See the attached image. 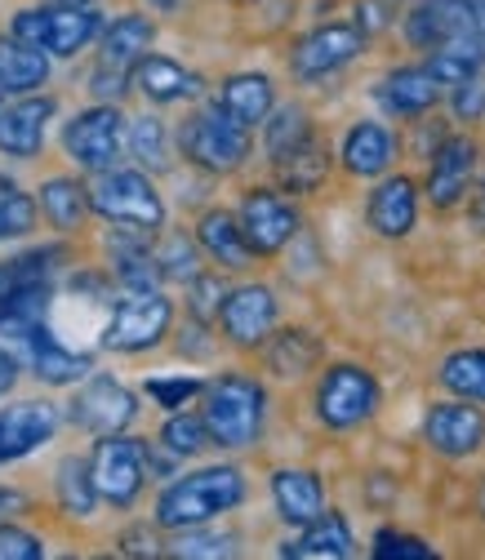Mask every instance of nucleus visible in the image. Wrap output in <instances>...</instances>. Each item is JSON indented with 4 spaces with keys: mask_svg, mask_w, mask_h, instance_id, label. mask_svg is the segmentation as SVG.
I'll return each mask as SVG.
<instances>
[{
    "mask_svg": "<svg viewBox=\"0 0 485 560\" xmlns=\"http://www.w3.org/2000/svg\"><path fill=\"white\" fill-rule=\"evenodd\" d=\"M241 503H245V476L236 467H200L192 476H178L157 499V525L161 529L210 525Z\"/></svg>",
    "mask_w": 485,
    "mask_h": 560,
    "instance_id": "nucleus-1",
    "label": "nucleus"
},
{
    "mask_svg": "<svg viewBox=\"0 0 485 560\" xmlns=\"http://www.w3.org/2000/svg\"><path fill=\"white\" fill-rule=\"evenodd\" d=\"M263 409L267 396L254 378L245 374H223L205 387V428L219 450H250L263 432Z\"/></svg>",
    "mask_w": 485,
    "mask_h": 560,
    "instance_id": "nucleus-2",
    "label": "nucleus"
},
{
    "mask_svg": "<svg viewBox=\"0 0 485 560\" xmlns=\"http://www.w3.org/2000/svg\"><path fill=\"white\" fill-rule=\"evenodd\" d=\"M152 19L148 14H120L112 27H103V45H99V67L90 77V94L103 103H116L125 94V85L134 81V67L148 58L152 49Z\"/></svg>",
    "mask_w": 485,
    "mask_h": 560,
    "instance_id": "nucleus-3",
    "label": "nucleus"
},
{
    "mask_svg": "<svg viewBox=\"0 0 485 560\" xmlns=\"http://www.w3.org/2000/svg\"><path fill=\"white\" fill-rule=\"evenodd\" d=\"M10 32L45 54L72 58L103 32V19L90 5H62V0H54V5H41V10H19Z\"/></svg>",
    "mask_w": 485,
    "mask_h": 560,
    "instance_id": "nucleus-4",
    "label": "nucleus"
},
{
    "mask_svg": "<svg viewBox=\"0 0 485 560\" xmlns=\"http://www.w3.org/2000/svg\"><path fill=\"white\" fill-rule=\"evenodd\" d=\"M90 205H94V214L107 219L112 228L157 232L165 223V205H161L152 178L138 174V170H107V174H99V183L90 187Z\"/></svg>",
    "mask_w": 485,
    "mask_h": 560,
    "instance_id": "nucleus-5",
    "label": "nucleus"
},
{
    "mask_svg": "<svg viewBox=\"0 0 485 560\" xmlns=\"http://www.w3.org/2000/svg\"><path fill=\"white\" fill-rule=\"evenodd\" d=\"M178 148L192 165L210 170V174H232L245 156H250V129L228 116L219 103L210 112H196L183 129H178Z\"/></svg>",
    "mask_w": 485,
    "mask_h": 560,
    "instance_id": "nucleus-6",
    "label": "nucleus"
},
{
    "mask_svg": "<svg viewBox=\"0 0 485 560\" xmlns=\"http://www.w3.org/2000/svg\"><path fill=\"white\" fill-rule=\"evenodd\" d=\"M174 303L161 290H125V299L112 303V316L103 325L107 352H148L170 334Z\"/></svg>",
    "mask_w": 485,
    "mask_h": 560,
    "instance_id": "nucleus-7",
    "label": "nucleus"
},
{
    "mask_svg": "<svg viewBox=\"0 0 485 560\" xmlns=\"http://www.w3.org/2000/svg\"><path fill=\"white\" fill-rule=\"evenodd\" d=\"M125 138L129 133H125V116L116 112V103H94L62 125V152L85 174H107L125 148Z\"/></svg>",
    "mask_w": 485,
    "mask_h": 560,
    "instance_id": "nucleus-8",
    "label": "nucleus"
},
{
    "mask_svg": "<svg viewBox=\"0 0 485 560\" xmlns=\"http://www.w3.org/2000/svg\"><path fill=\"white\" fill-rule=\"evenodd\" d=\"M90 467H94V485H99L103 503L129 508L138 494H143L152 450H148V441H134V436H120V432L99 436V445L90 454Z\"/></svg>",
    "mask_w": 485,
    "mask_h": 560,
    "instance_id": "nucleus-9",
    "label": "nucleus"
},
{
    "mask_svg": "<svg viewBox=\"0 0 485 560\" xmlns=\"http://www.w3.org/2000/svg\"><path fill=\"white\" fill-rule=\"evenodd\" d=\"M374 409H379V383L370 378V370H361V365L325 370V378L316 387V418L325 428H334V432L357 428Z\"/></svg>",
    "mask_w": 485,
    "mask_h": 560,
    "instance_id": "nucleus-10",
    "label": "nucleus"
},
{
    "mask_svg": "<svg viewBox=\"0 0 485 560\" xmlns=\"http://www.w3.org/2000/svg\"><path fill=\"white\" fill-rule=\"evenodd\" d=\"M134 413H138L134 392L125 383L107 378V374H94L72 396V405H67V418H72V423L81 432H90V436H116V432H125L134 423Z\"/></svg>",
    "mask_w": 485,
    "mask_h": 560,
    "instance_id": "nucleus-11",
    "label": "nucleus"
},
{
    "mask_svg": "<svg viewBox=\"0 0 485 560\" xmlns=\"http://www.w3.org/2000/svg\"><path fill=\"white\" fill-rule=\"evenodd\" d=\"M366 36L361 27H348V23H330V27H316L312 36H303L290 54V67L299 81H321L338 67H348L357 54H361Z\"/></svg>",
    "mask_w": 485,
    "mask_h": 560,
    "instance_id": "nucleus-12",
    "label": "nucleus"
},
{
    "mask_svg": "<svg viewBox=\"0 0 485 560\" xmlns=\"http://www.w3.org/2000/svg\"><path fill=\"white\" fill-rule=\"evenodd\" d=\"M241 228H245V241L254 245V254H276V249H286L299 232V214H295V205L286 196H276V191H250L241 200Z\"/></svg>",
    "mask_w": 485,
    "mask_h": 560,
    "instance_id": "nucleus-13",
    "label": "nucleus"
},
{
    "mask_svg": "<svg viewBox=\"0 0 485 560\" xmlns=\"http://www.w3.org/2000/svg\"><path fill=\"white\" fill-rule=\"evenodd\" d=\"M58 432V409L49 400H19L0 409V463L27 458L32 450L49 445Z\"/></svg>",
    "mask_w": 485,
    "mask_h": 560,
    "instance_id": "nucleus-14",
    "label": "nucleus"
},
{
    "mask_svg": "<svg viewBox=\"0 0 485 560\" xmlns=\"http://www.w3.org/2000/svg\"><path fill=\"white\" fill-rule=\"evenodd\" d=\"M223 334L228 342L236 347H263L272 338V325H276V294L267 285H241L223 299Z\"/></svg>",
    "mask_w": 485,
    "mask_h": 560,
    "instance_id": "nucleus-15",
    "label": "nucleus"
},
{
    "mask_svg": "<svg viewBox=\"0 0 485 560\" xmlns=\"http://www.w3.org/2000/svg\"><path fill=\"white\" fill-rule=\"evenodd\" d=\"M424 441L446 458H463V454L481 450V441H485V413L476 405H459V400L432 405L424 418Z\"/></svg>",
    "mask_w": 485,
    "mask_h": 560,
    "instance_id": "nucleus-16",
    "label": "nucleus"
},
{
    "mask_svg": "<svg viewBox=\"0 0 485 560\" xmlns=\"http://www.w3.org/2000/svg\"><path fill=\"white\" fill-rule=\"evenodd\" d=\"M463 32H476V0H424L405 14V36L419 49H437Z\"/></svg>",
    "mask_w": 485,
    "mask_h": 560,
    "instance_id": "nucleus-17",
    "label": "nucleus"
},
{
    "mask_svg": "<svg viewBox=\"0 0 485 560\" xmlns=\"http://www.w3.org/2000/svg\"><path fill=\"white\" fill-rule=\"evenodd\" d=\"M23 338H27V365H32V374H36L41 383H49V387H72V383H81V378L94 370V357L62 347L58 334H54L45 320L32 325Z\"/></svg>",
    "mask_w": 485,
    "mask_h": 560,
    "instance_id": "nucleus-18",
    "label": "nucleus"
},
{
    "mask_svg": "<svg viewBox=\"0 0 485 560\" xmlns=\"http://www.w3.org/2000/svg\"><path fill=\"white\" fill-rule=\"evenodd\" d=\"M58 103L54 98H19L10 107H0V152L32 161L45 148V125L54 120Z\"/></svg>",
    "mask_w": 485,
    "mask_h": 560,
    "instance_id": "nucleus-19",
    "label": "nucleus"
},
{
    "mask_svg": "<svg viewBox=\"0 0 485 560\" xmlns=\"http://www.w3.org/2000/svg\"><path fill=\"white\" fill-rule=\"evenodd\" d=\"M49 81V54L27 40H0V107L5 98H27Z\"/></svg>",
    "mask_w": 485,
    "mask_h": 560,
    "instance_id": "nucleus-20",
    "label": "nucleus"
},
{
    "mask_svg": "<svg viewBox=\"0 0 485 560\" xmlns=\"http://www.w3.org/2000/svg\"><path fill=\"white\" fill-rule=\"evenodd\" d=\"M472 170H476V148L467 143V138H446V143L437 148V156H432V170H428L432 205H441V209L459 205L467 183H472Z\"/></svg>",
    "mask_w": 485,
    "mask_h": 560,
    "instance_id": "nucleus-21",
    "label": "nucleus"
},
{
    "mask_svg": "<svg viewBox=\"0 0 485 560\" xmlns=\"http://www.w3.org/2000/svg\"><path fill=\"white\" fill-rule=\"evenodd\" d=\"M272 499H276V512H281L286 525H312L321 512H325V489L312 471L303 467H281L272 476Z\"/></svg>",
    "mask_w": 485,
    "mask_h": 560,
    "instance_id": "nucleus-22",
    "label": "nucleus"
},
{
    "mask_svg": "<svg viewBox=\"0 0 485 560\" xmlns=\"http://www.w3.org/2000/svg\"><path fill=\"white\" fill-rule=\"evenodd\" d=\"M441 98V81L428 72V67H401V72H392L383 85H379V103L392 112V116H424L432 112Z\"/></svg>",
    "mask_w": 485,
    "mask_h": 560,
    "instance_id": "nucleus-23",
    "label": "nucleus"
},
{
    "mask_svg": "<svg viewBox=\"0 0 485 560\" xmlns=\"http://www.w3.org/2000/svg\"><path fill=\"white\" fill-rule=\"evenodd\" d=\"M370 228L388 241L405 236L414 228V214H419V196H414V183L409 178H383L370 196Z\"/></svg>",
    "mask_w": 485,
    "mask_h": 560,
    "instance_id": "nucleus-24",
    "label": "nucleus"
},
{
    "mask_svg": "<svg viewBox=\"0 0 485 560\" xmlns=\"http://www.w3.org/2000/svg\"><path fill=\"white\" fill-rule=\"evenodd\" d=\"M196 241H200V249L210 254L219 267L241 271V267H250V262H254V245L245 241L241 219H232L228 209H210V214L200 219V228H196Z\"/></svg>",
    "mask_w": 485,
    "mask_h": 560,
    "instance_id": "nucleus-25",
    "label": "nucleus"
},
{
    "mask_svg": "<svg viewBox=\"0 0 485 560\" xmlns=\"http://www.w3.org/2000/svg\"><path fill=\"white\" fill-rule=\"evenodd\" d=\"M62 258H67L62 245H32V249L5 258L0 262V299H10L19 290H36V285H54Z\"/></svg>",
    "mask_w": 485,
    "mask_h": 560,
    "instance_id": "nucleus-26",
    "label": "nucleus"
},
{
    "mask_svg": "<svg viewBox=\"0 0 485 560\" xmlns=\"http://www.w3.org/2000/svg\"><path fill=\"white\" fill-rule=\"evenodd\" d=\"M134 85L152 103H183V98L200 94V77H192L187 67H178L174 58H161V54H148L134 67Z\"/></svg>",
    "mask_w": 485,
    "mask_h": 560,
    "instance_id": "nucleus-27",
    "label": "nucleus"
},
{
    "mask_svg": "<svg viewBox=\"0 0 485 560\" xmlns=\"http://www.w3.org/2000/svg\"><path fill=\"white\" fill-rule=\"evenodd\" d=\"M396 156V143H392V133L374 120H361L348 129V138H343V165H348V174L357 178H374L392 165Z\"/></svg>",
    "mask_w": 485,
    "mask_h": 560,
    "instance_id": "nucleus-28",
    "label": "nucleus"
},
{
    "mask_svg": "<svg viewBox=\"0 0 485 560\" xmlns=\"http://www.w3.org/2000/svg\"><path fill=\"white\" fill-rule=\"evenodd\" d=\"M281 556H303V560H343L353 556V529L338 512H321L295 542L281 547Z\"/></svg>",
    "mask_w": 485,
    "mask_h": 560,
    "instance_id": "nucleus-29",
    "label": "nucleus"
},
{
    "mask_svg": "<svg viewBox=\"0 0 485 560\" xmlns=\"http://www.w3.org/2000/svg\"><path fill=\"white\" fill-rule=\"evenodd\" d=\"M90 191L77 183V178H45L41 183V214H45V223L49 228H58V232H81L85 228V219H90Z\"/></svg>",
    "mask_w": 485,
    "mask_h": 560,
    "instance_id": "nucleus-30",
    "label": "nucleus"
},
{
    "mask_svg": "<svg viewBox=\"0 0 485 560\" xmlns=\"http://www.w3.org/2000/svg\"><path fill=\"white\" fill-rule=\"evenodd\" d=\"M481 67H485V40H481V32H463V36H454V40H446V45H437L428 54V72L441 85H459V81L476 77Z\"/></svg>",
    "mask_w": 485,
    "mask_h": 560,
    "instance_id": "nucleus-31",
    "label": "nucleus"
},
{
    "mask_svg": "<svg viewBox=\"0 0 485 560\" xmlns=\"http://www.w3.org/2000/svg\"><path fill=\"white\" fill-rule=\"evenodd\" d=\"M54 494H58V508L67 512V516H94V508H99V485H94V467H90V458H62L58 463V471H54Z\"/></svg>",
    "mask_w": 485,
    "mask_h": 560,
    "instance_id": "nucleus-32",
    "label": "nucleus"
},
{
    "mask_svg": "<svg viewBox=\"0 0 485 560\" xmlns=\"http://www.w3.org/2000/svg\"><path fill=\"white\" fill-rule=\"evenodd\" d=\"M219 107L228 116H236L245 129H254L272 116V81L267 77H232L219 90Z\"/></svg>",
    "mask_w": 485,
    "mask_h": 560,
    "instance_id": "nucleus-33",
    "label": "nucleus"
},
{
    "mask_svg": "<svg viewBox=\"0 0 485 560\" xmlns=\"http://www.w3.org/2000/svg\"><path fill=\"white\" fill-rule=\"evenodd\" d=\"M316 357H321V342L308 329H286V334H276L272 347H267V365L281 378H303L316 365Z\"/></svg>",
    "mask_w": 485,
    "mask_h": 560,
    "instance_id": "nucleus-34",
    "label": "nucleus"
},
{
    "mask_svg": "<svg viewBox=\"0 0 485 560\" xmlns=\"http://www.w3.org/2000/svg\"><path fill=\"white\" fill-rule=\"evenodd\" d=\"M49 303H54V285H36V290H19L10 299H0V334H19L23 338L32 325L45 320Z\"/></svg>",
    "mask_w": 485,
    "mask_h": 560,
    "instance_id": "nucleus-35",
    "label": "nucleus"
},
{
    "mask_svg": "<svg viewBox=\"0 0 485 560\" xmlns=\"http://www.w3.org/2000/svg\"><path fill=\"white\" fill-rule=\"evenodd\" d=\"M441 387L463 400H485V347H467L441 361Z\"/></svg>",
    "mask_w": 485,
    "mask_h": 560,
    "instance_id": "nucleus-36",
    "label": "nucleus"
},
{
    "mask_svg": "<svg viewBox=\"0 0 485 560\" xmlns=\"http://www.w3.org/2000/svg\"><path fill=\"white\" fill-rule=\"evenodd\" d=\"M267 125V156L281 165L290 152H299L308 138H312V125H308V112H299V107H281L272 120H263Z\"/></svg>",
    "mask_w": 485,
    "mask_h": 560,
    "instance_id": "nucleus-37",
    "label": "nucleus"
},
{
    "mask_svg": "<svg viewBox=\"0 0 485 560\" xmlns=\"http://www.w3.org/2000/svg\"><path fill=\"white\" fill-rule=\"evenodd\" d=\"M276 170H281V183L290 187V191H316L321 187V178H325V170H330V161H325V152H321V143H316V138H308V143L299 148V152H290L281 165H276Z\"/></svg>",
    "mask_w": 485,
    "mask_h": 560,
    "instance_id": "nucleus-38",
    "label": "nucleus"
},
{
    "mask_svg": "<svg viewBox=\"0 0 485 560\" xmlns=\"http://www.w3.org/2000/svg\"><path fill=\"white\" fill-rule=\"evenodd\" d=\"M129 156L143 170H165L170 165V138H165V125L157 116H138L129 125Z\"/></svg>",
    "mask_w": 485,
    "mask_h": 560,
    "instance_id": "nucleus-39",
    "label": "nucleus"
},
{
    "mask_svg": "<svg viewBox=\"0 0 485 560\" xmlns=\"http://www.w3.org/2000/svg\"><path fill=\"white\" fill-rule=\"evenodd\" d=\"M32 228H36V200L19 183L0 178V241L27 236Z\"/></svg>",
    "mask_w": 485,
    "mask_h": 560,
    "instance_id": "nucleus-40",
    "label": "nucleus"
},
{
    "mask_svg": "<svg viewBox=\"0 0 485 560\" xmlns=\"http://www.w3.org/2000/svg\"><path fill=\"white\" fill-rule=\"evenodd\" d=\"M210 441V428H205V418H196V413H170V423L161 428V445L174 454V458H192V454H200V445Z\"/></svg>",
    "mask_w": 485,
    "mask_h": 560,
    "instance_id": "nucleus-41",
    "label": "nucleus"
},
{
    "mask_svg": "<svg viewBox=\"0 0 485 560\" xmlns=\"http://www.w3.org/2000/svg\"><path fill=\"white\" fill-rule=\"evenodd\" d=\"M152 254H157V267H161L165 280H196V276H200V267H196V245H192V236H183V232L165 236L161 249H152Z\"/></svg>",
    "mask_w": 485,
    "mask_h": 560,
    "instance_id": "nucleus-42",
    "label": "nucleus"
},
{
    "mask_svg": "<svg viewBox=\"0 0 485 560\" xmlns=\"http://www.w3.org/2000/svg\"><path fill=\"white\" fill-rule=\"evenodd\" d=\"M205 392V383L200 378H183V374H174V378H148V396L161 405V409H183V405H192L196 396Z\"/></svg>",
    "mask_w": 485,
    "mask_h": 560,
    "instance_id": "nucleus-43",
    "label": "nucleus"
},
{
    "mask_svg": "<svg viewBox=\"0 0 485 560\" xmlns=\"http://www.w3.org/2000/svg\"><path fill=\"white\" fill-rule=\"evenodd\" d=\"M192 285V299H187V307H192V316L196 320H215L219 312H223V299H228V290H223V280L219 276H196V280H187Z\"/></svg>",
    "mask_w": 485,
    "mask_h": 560,
    "instance_id": "nucleus-44",
    "label": "nucleus"
},
{
    "mask_svg": "<svg viewBox=\"0 0 485 560\" xmlns=\"http://www.w3.org/2000/svg\"><path fill=\"white\" fill-rule=\"evenodd\" d=\"M236 538L232 534H200V525L183 529L174 542V556H232Z\"/></svg>",
    "mask_w": 485,
    "mask_h": 560,
    "instance_id": "nucleus-45",
    "label": "nucleus"
},
{
    "mask_svg": "<svg viewBox=\"0 0 485 560\" xmlns=\"http://www.w3.org/2000/svg\"><path fill=\"white\" fill-rule=\"evenodd\" d=\"M374 556H379V560H432V547H428L424 538L383 529V534L374 538Z\"/></svg>",
    "mask_w": 485,
    "mask_h": 560,
    "instance_id": "nucleus-46",
    "label": "nucleus"
},
{
    "mask_svg": "<svg viewBox=\"0 0 485 560\" xmlns=\"http://www.w3.org/2000/svg\"><path fill=\"white\" fill-rule=\"evenodd\" d=\"M41 556H45V542L36 534L0 525V560H41Z\"/></svg>",
    "mask_w": 485,
    "mask_h": 560,
    "instance_id": "nucleus-47",
    "label": "nucleus"
},
{
    "mask_svg": "<svg viewBox=\"0 0 485 560\" xmlns=\"http://www.w3.org/2000/svg\"><path fill=\"white\" fill-rule=\"evenodd\" d=\"M454 112H459L463 120H476V116L485 112V77H481V72L454 85Z\"/></svg>",
    "mask_w": 485,
    "mask_h": 560,
    "instance_id": "nucleus-48",
    "label": "nucleus"
},
{
    "mask_svg": "<svg viewBox=\"0 0 485 560\" xmlns=\"http://www.w3.org/2000/svg\"><path fill=\"white\" fill-rule=\"evenodd\" d=\"M14 383H19V361L5 352V347H0V396H10Z\"/></svg>",
    "mask_w": 485,
    "mask_h": 560,
    "instance_id": "nucleus-49",
    "label": "nucleus"
},
{
    "mask_svg": "<svg viewBox=\"0 0 485 560\" xmlns=\"http://www.w3.org/2000/svg\"><path fill=\"white\" fill-rule=\"evenodd\" d=\"M23 508H27V494H19V489H5V485H0V521L14 516V512H23Z\"/></svg>",
    "mask_w": 485,
    "mask_h": 560,
    "instance_id": "nucleus-50",
    "label": "nucleus"
},
{
    "mask_svg": "<svg viewBox=\"0 0 485 560\" xmlns=\"http://www.w3.org/2000/svg\"><path fill=\"white\" fill-rule=\"evenodd\" d=\"M472 223L485 232V191H481V196H476V205H472Z\"/></svg>",
    "mask_w": 485,
    "mask_h": 560,
    "instance_id": "nucleus-51",
    "label": "nucleus"
},
{
    "mask_svg": "<svg viewBox=\"0 0 485 560\" xmlns=\"http://www.w3.org/2000/svg\"><path fill=\"white\" fill-rule=\"evenodd\" d=\"M62 5H90V0H62Z\"/></svg>",
    "mask_w": 485,
    "mask_h": 560,
    "instance_id": "nucleus-52",
    "label": "nucleus"
}]
</instances>
